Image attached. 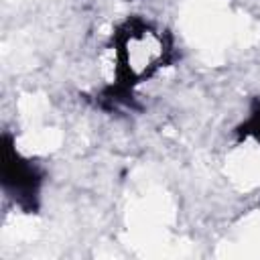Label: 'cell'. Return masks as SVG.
Here are the masks:
<instances>
[{
  "mask_svg": "<svg viewBox=\"0 0 260 260\" xmlns=\"http://www.w3.org/2000/svg\"><path fill=\"white\" fill-rule=\"evenodd\" d=\"M2 160H4L2 162L4 191L10 193L20 207L32 211L37 207L39 189H41V181H43L39 169L28 158H24L12 144H8V138H6Z\"/></svg>",
  "mask_w": 260,
  "mask_h": 260,
  "instance_id": "obj_2",
  "label": "cell"
},
{
  "mask_svg": "<svg viewBox=\"0 0 260 260\" xmlns=\"http://www.w3.org/2000/svg\"><path fill=\"white\" fill-rule=\"evenodd\" d=\"M238 134L240 138H254L260 142V102L254 104V108L250 110V116L238 128Z\"/></svg>",
  "mask_w": 260,
  "mask_h": 260,
  "instance_id": "obj_3",
  "label": "cell"
},
{
  "mask_svg": "<svg viewBox=\"0 0 260 260\" xmlns=\"http://www.w3.org/2000/svg\"><path fill=\"white\" fill-rule=\"evenodd\" d=\"M116 91L128 93L154 77L173 57V41L158 24L130 16L112 32Z\"/></svg>",
  "mask_w": 260,
  "mask_h": 260,
  "instance_id": "obj_1",
  "label": "cell"
}]
</instances>
